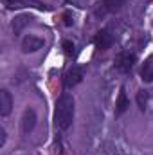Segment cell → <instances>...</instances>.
<instances>
[{
  "label": "cell",
  "instance_id": "obj_1",
  "mask_svg": "<svg viewBox=\"0 0 153 155\" xmlns=\"http://www.w3.org/2000/svg\"><path fill=\"white\" fill-rule=\"evenodd\" d=\"M74 97L69 92H63L58 101H56V110H54V123L60 130H67L70 128L72 121H74Z\"/></svg>",
  "mask_w": 153,
  "mask_h": 155
},
{
  "label": "cell",
  "instance_id": "obj_2",
  "mask_svg": "<svg viewBox=\"0 0 153 155\" xmlns=\"http://www.w3.org/2000/svg\"><path fill=\"white\" fill-rule=\"evenodd\" d=\"M135 63H137V56H135V52H130V51L119 52L114 60V67L119 72H130Z\"/></svg>",
  "mask_w": 153,
  "mask_h": 155
},
{
  "label": "cell",
  "instance_id": "obj_3",
  "mask_svg": "<svg viewBox=\"0 0 153 155\" xmlns=\"http://www.w3.org/2000/svg\"><path fill=\"white\" fill-rule=\"evenodd\" d=\"M124 2H126V0H101V2L96 5L94 13H96L97 18H103V16H106V15H110V13H117V11L124 5Z\"/></svg>",
  "mask_w": 153,
  "mask_h": 155
},
{
  "label": "cell",
  "instance_id": "obj_4",
  "mask_svg": "<svg viewBox=\"0 0 153 155\" xmlns=\"http://www.w3.org/2000/svg\"><path fill=\"white\" fill-rule=\"evenodd\" d=\"M5 4H7V7H11V9H20V7H36V9H41V11L50 9L49 5L41 4L40 0H7Z\"/></svg>",
  "mask_w": 153,
  "mask_h": 155
},
{
  "label": "cell",
  "instance_id": "obj_5",
  "mask_svg": "<svg viewBox=\"0 0 153 155\" xmlns=\"http://www.w3.org/2000/svg\"><path fill=\"white\" fill-rule=\"evenodd\" d=\"M45 45L43 38L34 36V35H27L25 38L22 40V51L24 52H36L38 49H41Z\"/></svg>",
  "mask_w": 153,
  "mask_h": 155
},
{
  "label": "cell",
  "instance_id": "obj_6",
  "mask_svg": "<svg viewBox=\"0 0 153 155\" xmlns=\"http://www.w3.org/2000/svg\"><path fill=\"white\" fill-rule=\"evenodd\" d=\"M94 43H96V47H97L99 51H106V49H110L112 43H114V35H110L108 29H103V31H99V33L96 35Z\"/></svg>",
  "mask_w": 153,
  "mask_h": 155
},
{
  "label": "cell",
  "instance_id": "obj_7",
  "mask_svg": "<svg viewBox=\"0 0 153 155\" xmlns=\"http://www.w3.org/2000/svg\"><path fill=\"white\" fill-rule=\"evenodd\" d=\"M81 81H83V71L77 69V67H72V69L67 71L65 76H63V85H65L67 88L76 87V85H79Z\"/></svg>",
  "mask_w": 153,
  "mask_h": 155
},
{
  "label": "cell",
  "instance_id": "obj_8",
  "mask_svg": "<svg viewBox=\"0 0 153 155\" xmlns=\"http://www.w3.org/2000/svg\"><path fill=\"white\" fill-rule=\"evenodd\" d=\"M34 126H36V112L33 108H25V112L22 116V132L27 135L34 130Z\"/></svg>",
  "mask_w": 153,
  "mask_h": 155
},
{
  "label": "cell",
  "instance_id": "obj_9",
  "mask_svg": "<svg viewBox=\"0 0 153 155\" xmlns=\"http://www.w3.org/2000/svg\"><path fill=\"white\" fill-rule=\"evenodd\" d=\"M11 110H13V96L9 90L2 88L0 90V114L5 117L11 114Z\"/></svg>",
  "mask_w": 153,
  "mask_h": 155
},
{
  "label": "cell",
  "instance_id": "obj_10",
  "mask_svg": "<svg viewBox=\"0 0 153 155\" xmlns=\"http://www.w3.org/2000/svg\"><path fill=\"white\" fill-rule=\"evenodd\" d=\"M141 78H142V81H146V83H151L153 81V54L144 60L142 69H141Z\"/></svg>",
  "mask_w": 153,
  "mask_h": 155
},
{
  "label": "cell",
  "instance_id": "obj_11",
  "mask_svg": "<svg viewBox=\"0 0 153 155\" xmlns=\"http://www.w3.org/2000/svg\"><path fill=\"white\" fill-rule=\"evenodd\" d=\"M128 107H130V101H128V97H126L124 88H121L119 97H117V101H115V116H122V114L128 110Z\"/></svg>",
  "mask_w": 153,
  "mask_h": 155
},
{
  "label": "cell",
  "instance_id": "obj_12",
  "mask_svg": "<svg viewBox=\"0 0 153 155\" xmlns=\"http://www.w3.org/2000/svg\"><path fill=\"white\" fill-rule=\"evenodd\" d=\"M27 22H29V16H25V15L16 16V18L13 20V31H15V35H18V33L22 31V27H24Z\"/></svg>",
  "mask_w": 153,
  "mask_h": 155
},
{
  "label": "cell",
  "instance_id": "obj_13",
  "mask_svg": "<svg viewBox=\"0 0 153 155\" xmlns=\"http://www.w3.org/2000/svg\"><path fill=\"white\" fill-rule=\"evenodd\" d=\"M137 103H139V108H141V110L146 108V103H148V92H146V90H139V94H137Z\"/></svg>",
  "mask_w": 153,
  "mask_h": 155
},
{
  "label": "cell",
  "instance_id": "obj_14",
  "mask_svg": "<svg viewBox=\"0 0 153 155\" xmlns=\"http://www.w3.org/2000/svg\"><path fill=\"white\" fill-rule=\"evenodd\" d=\"M63 47H65V52H67V54H72V52H74V43L63 41Z\"/></svg>",
  "mask_w": 153,
  "mask_h": 155
},
{
  "label": "cell",
  "instance_id": "obj_15",
  "mask_svg": "<svg viewBox=\"0 0 153 155\" xmlns=\"http://www.w3.org/2000/svg\"><path fill=\"white\" fill-rule=\"evenodd\" d=\"M0 135H2V139H0V146H4V144H5V130H4V128H0Z\"/></svg>",
  "mask_w": 153,
  "mask_h": 155
}]
</instances>
